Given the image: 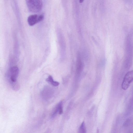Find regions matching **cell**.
<instances>
[{"instance_id":"6da1fadb","label":"cell","mask_w":133,"mask_h":133,"mask_svg":"<svg viewBox=\"0 0 133 133\" xmlns=\"http://www.w3.org/2000/svg\"><path fill=\"white\" fill-rule=\"evenodd\" d=\"M19 71L17 67L14 66L9 69L7 74V77L10 84L12 89L15 91L18 90L19 88V85L17 82Z\"/></svg>"},{"instance_id":"7a4b0ae2","label":"cell","mask_w":133,"mask_h":133,"mask_svg":"<svg viewBox=\"0 0 133 133\" xmlns=\"http://www.w3.org/2000/svg\"><path fill=\"white\" fill-rule=\"evenodd\" d=\"M29 10L32 12L37 13L41 10L43 7L42 0H25Z\"/></svg>"},{"instance_id":"3957f363","label":"cell","mask_w":133,"mask_h":133,"mask_svg":"<svg viewBox=\"0 0 133 133\" xmlns=\"http://www.w3.org/2000/svg\"><path fill=\"white\" fill-rule=\"evenodd\" d=\"M133 81V70L128 72L125 75L122 84V88L124 90L127 89Z\"/></svg>"},{"instance_id":"277c9868","label":"cell","mask_w":133,"mask_h":133,"mask_svg":"<svg viewBox=\"0 0 133 133\" xmlns=\"http://www.w3.org/2000/svg\"><path fill=\"white\" fill-rule=\"evenodd\" d=\"M44 18V16L42 15H40L37 14L32 15L28 17L27 21L29 25L32 26L42 21Z\"/></svg>"},{"instance_id":"5b68a950","label":"cell","mask_w":133,"mask_h":133,"mask_svg":"<svg viewBox=\"0 0 133 133\" xmlns=\"http://www.w3.org/2000/svg\"><path fill=\"white\" fill-rule=\"evenodd\" d=\"M52 89L49 86L44 87L41 93V96L42 99L44 100H48L50 98L52 95Z\"/></svg>"},{"instance_id":"8992f818","label":"cell","mask_w":133,"mask_h":133,"mask_svg":"<svg viewBox=\"0 0 133 133\" xmlns=\"http://www.w3.org/2000/svg\"><path fill=\"white\" fill-rule=\"evenodd\" d=\"M133 111V96L130 99L125 112V115H128Z\"/></svg>"},{"instance_id":"52a82bcc","label":"cell","mask_w":133,"mask_h":133,"mask_svg":"<svg viewBox=\"0 0 133 133\" xmlns=\"http://www.w3.org/2000/svg\"><path fill=\"white\" fill-rule=\"evenodd\" d=\"M46 80L48 83L54 86H57L59 84L58 82L54 81L51 75L49 76Z\"/></svg>"},{"instance_id":"ba28073f","label":"cell","mask_w":133,"mask_h":133,"mask_svg":"<svg viewBox=\"0 0 133 133\" xmlns=\"http://www.w3.org/2000/svg\"><path fill=\"white\" fill-rule=\"evenodd\" d=\"M79 132L85 133L86 132V129L84 122L83 121L81 124L79 129Z\"/></svg>"},{"instance_id":"9c48e42d","label":"cell","mask_w":133,"mask_h":133,"mask_svg":"<svg viewBox=\"0 0 133 133\" xmlns=\"http://www.w3.org/2000/svg\"><path fill=\"white\" fill-rule=\"evenodd\" d=\"M58 107V113L59 115L62 114L63 113L62 103V101L60 102L57 105Z\"/></svg>"},{"instance_id":"30bf717a","label":"cell","mask_w":133,"mask_h":133,"mask_svg":"<svg viewBox=\"0 0 133 133\" xmlns=\"http://www.w3.org/2000/svg\"><path fill=\"white\" fill-rule=\"evenodd\" d=\"M131 120L130 119H128L126 120L123 124V126L124 127H128L130 124Z\"/></svg>"},{"instance_id":"8fae6325","label":"cell","mask_w":133,"mask_h":133,"mask_svg":"<svg viewBox=\"0 0 133 133\" xmlns=\"http://www.w3.org/2000/svg\"><path fill=\"white\" fill-rule=\"evenodd\" d=\"M79 0V2L80 3H82L84 1V0Z\"/></svg>"},{"instance_id":"7c38bea8","label":"cell","mask_w":133,"mask_h":133,"mask_svg":"<svg viewBox=\"0 0 133 133\" xmlns=\"http://www.w3.org/2000/svg\"><path fill=\"white\" fill-rule=\"evenodd\" d=\"M132 96H133V95Z\"/></svg>"}]
</instances>
